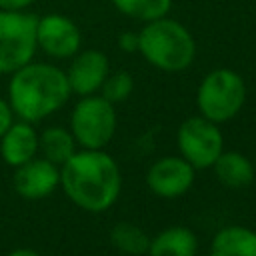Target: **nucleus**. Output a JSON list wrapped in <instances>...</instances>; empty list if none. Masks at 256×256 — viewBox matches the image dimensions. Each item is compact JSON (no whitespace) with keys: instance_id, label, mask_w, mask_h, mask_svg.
I'll return each mask as SVG.
<instances>
[{"instance_id":"obj_1","label":"nucleus","mask_w":256,"mask_h":256,"mask_svg":"<svg viewBox=\"0 0 256 256\" xmlns=\"http://www.w3.org/2000/svg\"><path fill=\"white\" fill-rule=\"evenodd\" d=\"M60 186L78 208L98 214L120 196V166L104 148H82L60 166Z\"/></svg>"},{"instance_id":"obj_2","label":"nucleus","mask_w":256,"mask_h":256,"mask_svg":"<svg viewBox=\"0 0 256 256\" xmlns=\"http://www.w3.org/2000/svg\"><path fill=\"white\" fill-rule=\"evenodd\" d=\"M70 94L66 72L46 62L24 64L8 82V104L26 122L48 118L68 102Z\"/></svg>"},{"instance_id":"obj_3","label":"nucleus","mask_w":256,"mask_h":256,"mask_svg":"<svg viewBox=\"0 0 256 256\" xmlns=\"http://www.w3.org/2000/svg\"><path fill=\"white\" fill-rule=\"evenodd\" d=\"M138 50L154 68L180 72L192 64L196 56V42L180 22L162 16L146 22L138 32Z\"/></svg>"},{"instance_id":"obj_4","label":"nucleus","mask_w":256,"mask_h":256,"mask_svg":"<svg viewBox=\"0 0 256 256\" xmlns=\"http://www.w3.org/2000/svg\"><path fill=\"white\" fill-rule=\"evenodd\" d=\"M246 102L244 78L230 68H216L204 76L196 92L200 114L216 124L234 118Z\"/></svg>"},{"instance_id":"obj_5","label":"nucleus","mask_w":256,"mask_h":256,"mask_svg":"<svg viewBox=\"0 0 256 256\" xmlns=\"http://www.w3.org/2000/svg\"><path fill=\"white\" fill-rule=\"evenodd\" d=\"M38 16L24 10H0V74H12L32 62Z\"/></svg>"},{"instance_id":"obj_6","label":"nucleus","mask_w":256,"mask_h":256,"mask_svg":"<svg viewBox=\"0 0 256 256\" xmlns=\"http://www.w3.org/2000/svg\"><path fill=\"white\" fill-rule=\"evenodd\" d=\"M116 110L114 104L102 96H82L70 114V132L82 148L100 150L116 132Z\"/></svg>"},{"instance_id":"obj_7","label":"nucleus","mask_w":256,"mask_h":256,"mask_svg":"<svg viewBox=\"0 0 256 256\" xmlns=\"http://www.w3.org/2000/svg\"><path fill=\"white\" fill-rule=\"evenodd\" d=\"M176 144L180 156L188 160L196 170L212 168L216 158L224 150V136L216 122L200 116L186 118L176 132Z\"/></svg>"},{"instance_id":"obj_8","label":"nucleus","mask_w":256,"mask_h":256,"mask_svg":"<svg viewBox=\"0 0 256 256\" xmlns=\"http://www.w3.org/2000/svg\"><path fill=\"white\" fill-rule=\"evenodd\" d=\"M196 168L182 156H162L146 172V184L160 198H178L186 194L194 182Z\"/></svg>"},{"instance_id":"obj_9","label":"nucleus","mask_w":256,"mask_h":256,"mask_svg":"<svg viewBox=\"0 0 256 256\" xmlns=\"http://www.w3.org/2000/svg\"><path fill=\"white\" fill-rule=\"evenodd\" d=\"M80 30L78 26L62 16V14H48L38 18L36 24V46L52 58H72L80 50Z\"/></svg>"},{"instance_id":"obj_10","label":"nucleus","mask_w":256,"mask_h":256,"mask_svg":"<svg viewBox=\"0 0 256 256\" xmlns=\"http://www.w3.org/2000/svg\"><path fill=\"white\" fill-rule=\"evenodd\" d=\"M60 186V166L46 158L34 156L14 172V190L28 200H40L50 196Z\"/></svg>"},{"instance_id":"obj_11","label":"nucleus","mask_w":256,"mask_h":256,"mask_svg":"<svg viewBox=\"0 0 256 256\" xmlns=\"http://www.w3.org/2000/svg\"><path fill=\"white\" fill-rule=\"evenodd\" d=\"M108 74H110L108 58L100 50L76 52L66 70L70 92L78 96H90L98 92Z\"/></svg>"},{"instance_id":"obj_12","label":"nucleus","mask_w":256,"mask_h":256,"mask_svg":"<svg viewBox=\"0 0 256 256\" xmlns=\"http://www.w3.org/2000/svg\"><path fill=\"white\" fill-rule=\"evenodd\" d=\"M38 154V132L32 128V122L20 120L12 122L8 130L0 136V156L2 160L18 168L24 162L32 160Z\"/></svg>"},{"instance_id":"obj_13","label":"nucleus","mask_w":256,"mask_h":256,"mask_svg":"<svg viewBox=\"0 0 256 256\" xmlns=\"http://www.w3.org/2000/svg\"><path fill=\"white\" fill-rule=\"evenodd\" d=\"M210 256H256V230L240 224L218 230L210 242Z\"/></svg>"},{"instance_id":"obj_14","label":"nucleus","mask_w":256,"mask_h":256,"mask_svg":"<svg viewBox=\"0 0 256 256\" xmlns=\"http://www.w3.org/2000/svg\"><path fill=\"white\" fill-rule=\"evenodd\" d=\"M198 238L186 226H170L150 238L148 256H196Z\"/></svg>"},{"instance_id":"obj_15","label":"nucleus","mask_w":256,"mask_h":256,"mask_svg":"<svg viewBox=\"0 0 256 256\" xmlns=\"http://www.w3.org/2000/svg\"><path fill=\"white\" fill-rule=\"evenodd\" d=\"M216 178L228 188H244L254 180V166L242 152H224L212 164Z\"/></svg>"},{"instance_id":"obj_16","label":"nucleus","mask_w":256,"mask_h":256,"mask_svg":"<svg viewBox=\"0 0 256 256\" xmlns=\"http://www.w3.org/2000/svg\"><path fill=\"white\" fill-rule=\"evenodd\" d=\"M38 152L52 164L62 166L76 152V140L68 128L50 126L38 134Z\"/></svg>"},{"instance_id":"obj_17","label":"nucleus","mask_w":256,"mask_h":256,"mask_svg":"<svg viewBox=\"0 0 256 256\" xmlns=\"http://www.w3.org/2000/svg\"><path fill=\"white\" fill-rule=\"evenodd\" d=\"M110 242L116 250L128 256H142L148 252L150 236L134 222H118L110 230Z\"/></svg>"},{"instance_id":"obj_18","label":"nucleus","mask_w":256,"mask_h":256,"mask_svg":"<svg viewBox=\"0 0 256 256\" xmlns=\"http://www.w3.org/2000/svg\"><path fill=\"white\" fill-rule=\"evenodd\" d=\"M112 4L126 16L150 22L168 14L172 0H112Z\"/></svg>"},{"instance_id":"obj_19","label":"nucleus","mask_w":256,"mask_h":256,"mask_svg":"<svg viewBox=\"0 0 256 256\" xmlns=\"http://www.w3.org/2000/svg\"><path fill=\"white\" fill-rule=\"evenodd\" d=\"M134 90V78L126 70H118L114 74H108L106 80L100 86V96L106 98L112 104L124 102Z\"/></svg>"},{"instance_id":"obj_20","label":"nucleus","mask_w":256,"mask_h":256,"mask_svg":"<svg viewBox=\"0 0 256 256\" xmlns=\"http://www.w3.org/2000/svg\"><path fill=\"white\" fill-rule=\"evenodd\" d=\"M12 122H14V112H12L10 104H8V100L0 98V136L8 130V126Z\"/></svg>"},{"instance_id":"obj_21","label":"nucleus","mask_w":256,"mask_h":256,"mask_svg":"<svg viewBox=\"0 0 256 256\" xmlns=\"http://www.w3.org/2000/svg\"><path fill=\"white\" fill-rule=\"evenodd\" d=\"M118 46L124 52H134L138 50V34L136 32H122L118 36Z\"/></svg>"},{"instance_id":"obj_22","label":"nucleus","mask_w":256,"mask_h":256,"mask_svg":"<svg viewBox=\"0 0 256 256\" xmlns=\"http://www.w3.org/2000/svg\"><path fill=\"white\" fill-rule=\"evenodd\" d=\"M34 0H0V10H24Z\"/></svg>"},{"instance_id":"obj_23","label":"nucleus","mask_w":256,"mask_h":256,"mask_svg":"<svg viewBox=\"0 0 256 256\" xmlns=\"http://www.w3.org/2000/svg\"><path fill=\"white\" fill-rule=\"evenodd\" d=\"M8 256H40V254L36 250H32V248H16Z\"/></svg>"}]
</instances>
